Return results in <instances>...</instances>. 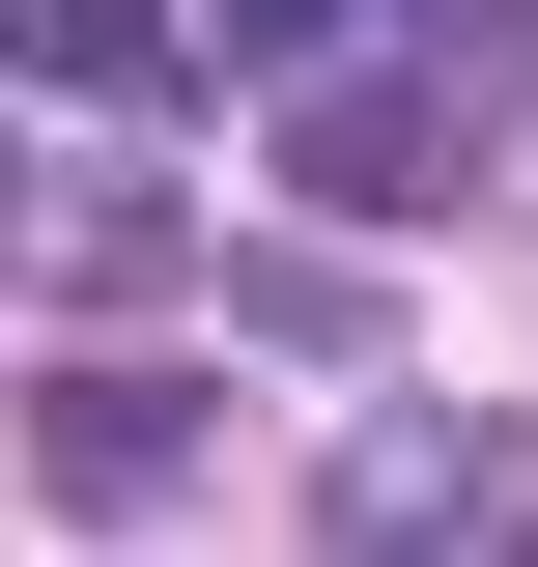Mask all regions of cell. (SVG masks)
<instances>
[{
	"label": "cell",
	"mask_w": 538,
	"mask_h": 567,
	"mask_svg": "<svg viewBox=\"0 0 538 567\" xmlns=\"http://www.w3.org/2000/svg\"><path fill=\"white\" fill-rule=\"evenodd\" d=\"M199 29H256V58H312V29H340V0H199Z\"/></svg>",
	"instance_id": "cell-8"
},
{
	"label": "cell",
	"mask_w": 538,
	"mask_h": 567,
	"mask_svg": "<svg viewBox=\"0 0 538 567\" xmlns=\"http://www.w3.org/2000/svg\"><path fill=\"white\" fill-rule=\"evenodd\" d=\"M283 171H312L340 227H425V199H482V85H454V58H369V85H283Z\"/></svg>",
	"instance_id": "cell-1"
},
{
	"label": "cell",
	"mask_w": 538,
	"mask_h": 567,
	"mask_svg": "<svg viewBox=\"0 0 538 567\" xmlns=\"http://www.w3.org/2000/svg\"><path fill=\"white\" fill-rule=\"evenodd\" d=\"M340 539H482V511H510V425H454V398H397V425H369V454H340Z\"/></svg>",
	"instance_id": "cell-4"
},
{
	"label": "cell",
	"mask_w": 538,
	"mask_h": 567,
	"mask_svg": "<svg viewBox=\"0 0 538 567\" xmlns=\"http://www.w3.org/2000/svg\"><path fill=\"white\" fill-rule=\"evenodd\" d=\"M0 85L29 114H170L199 85V0H0Z\"/></svg>",
	"instance_id": "cell-2"
},
{
	"label": "cell",
	"mask_w": 538,
	"mask_h": 567,
	"mask_svg": "<svg viewBox=\"0 0 538 567\" xmlns=\"http://www.w3.org/2000/svg\"><path fill=\"white\" fill-rule=\"evenodd\" d=\"M29 454H58V511H170V483H199V369H58Z\"/></svg>",
	"instance_id": "cell-3"
},
{
	"label": "cell",
	"mask_w": 538,
	"mask_h": 567,
	"mask_svg": "<svg viewBox=\"0 0 538 567\" xmlns=\"http://www.w3.org/2000/svg\"><path fill=\"white\" fill-rule=\"evenodd\" d=\"M58 284H85V312H170V284H199V227H170V199H85V256H58Z\"/></svg>",
	"instance_id": "cell-6"
},
{
	"label": "cell",
	"mask_w": 538,
	"mask_h": 567,
	"mask_svg": "<svg viewBox=\"0 0 538 567\" xmlns=\"http://www.w3.org/2000/svg\"><path fill=\"white\" fill-rule=\"evenodd\" d=\"M0 227H29V142H0Z\"/></svg>",
	"instance_id": "cell-9"
},
{
	"label": "cell",
	"mask_w": 538,
	"mask_h": 567,
	"mask_svg": "<svg viewBox=\"0 0 538 567\" xmlns=\"http://www.w3.org/2000/svg\"><path fill=\"white\" fill-rule=\"evenodd\" d=\"M454 58H482V85H538V0H454Z\"/></svg>",
	"instance_id": "cell-7"
},
{
	"label": "cell",
	"mask_w": 538,
	"mask_h": 567,
	"mask_svg": "<svg viewBox=\"0 0 538 567\" xmlns=\"http://www.w3.org/2000/svg\"><path fill=\"white\" fill-rule=\"evenodd\" d=\"M256 341H283V369H369L397 312H369V256H256Z\"/></svg>",
	"instance_id": "cell-5"
}]
</instances>
